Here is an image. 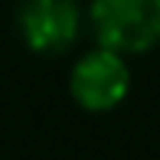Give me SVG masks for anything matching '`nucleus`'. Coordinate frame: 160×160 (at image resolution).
Instances as JSON below:
<instances>
[{
    "label": "nucleus",
    "instance_id": "7ed1b4c3",
    "mask_svg": "<svg viewBox=\"0 0 160 160\" xmlns=\"http://www.w3.org/2000/svg\"><path fill=\"white\" fill-rule=\"evenodd\" d=\"M85 30V10L78 0H20L17 33L36 56H62Z\"/></svg>",
    "mask_w": 160,
    "mask_h": 160
},
{
    "label": "nucleus",
    "instance_id": "f257e3e1",
    "mask_svg": "<svg viewBox=\"0 0 160 160\" xmlns=\"http://www.w3.org/2000/svg\"><path fill=\"white\" fill-rule=\"evenodd\" d=\"M85 23L95 46L144 56L160 46V0H92Z\"/></svg>",
    "mask_w": 160,
    "mask_h": 160
},
{
    "label": "nucleus",
    "instance_id": "f03ea898",
    "mask_svg": "<svg viewBox=\"0 0 160 160\" xmlns=\"http://www.w3.org/2000/svg\"><path fill=\"white\" fill-rule=\"evenodd\" d=\"M69 95L88 114H105V111H114L118 105H124V98L131 95L128 56L105 46L82 52L69 72Z\"/></svg>",
    "mask_w": 160,
    "mask_h": 160
}]
</instances>
